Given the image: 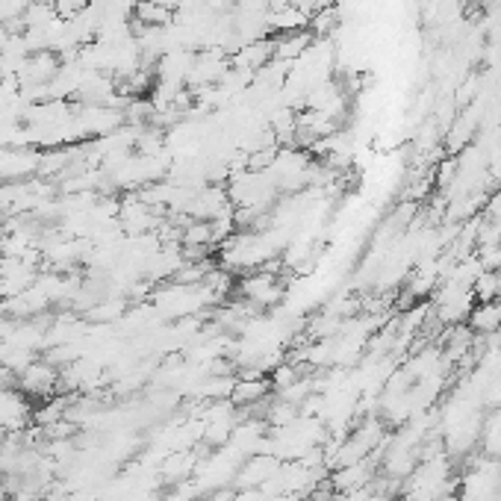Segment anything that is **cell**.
<instances>
[{"instance_id":"cell-1","label":"cell","mask_w":501,"mask_h":501,"mask_svg":"<svg viewBox=\"0 0 501 501\" xmlns=\"http://www.w3.org/2000/svg\"><path fill=\"white\" fill-rule=\"evenodd\" d=\"M62 384V372L48 360H33L27 368H21L16 375V387L24 395H33V399H54V389Z\"/></svg>"}]
</instances>
